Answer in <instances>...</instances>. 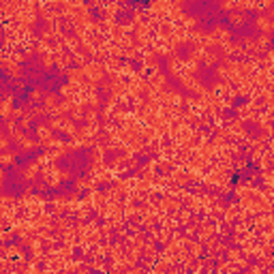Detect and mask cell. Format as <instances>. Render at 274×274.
Masks as SVG:
<instances>
[{
	"label": "cell",
	"instance_id": "obj_1",
	"mask_svg": "<svg viewBox=\"0 0 274 274\" xmlns=\"http://www.w3.org/2000/svg\"><path fill=\"white\" fill-rule=\"evenodd\" d=\"M92 154L90 150H77L73 154H65L60 161H58V167H62L65 172H69L71 176H84L86 170L90 167Z\"/></svg>",
	"mask_w": 274,
	"mask_h": 274
},
{
	"label": "cell",
	"instance_id": "obj_2",
	"mask_svg": "<svg viewBox=\"0 0 274 274\" xmlns=\"http://www.w3.org/2000/svg\"><path fill=\"white\" fill-rule=\"evenodd\" d=\"M28 189L24 176L20 172H15L13 167H4L2 174V184H0V193L7 197H20L24 195V191Z\"/></svg>",
	"mask_w": 274,
	"mask_h": 274
},
{
	"label": "cell",
	"instance_id": "obj_3",
	"mask_svg": "<svg viewBox=\"0 0 274 274\" xmlns=\"http://www.w3.org/2000/svg\"><path fill=\"white\" fill-rule=\"evenodd\" d=\"M244 103H247V97H238L234 105H244Z\"/></svg>",
	"mask_w": 274,
	"mask_h": 274
}]
</instances>
